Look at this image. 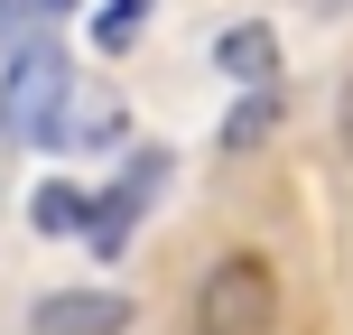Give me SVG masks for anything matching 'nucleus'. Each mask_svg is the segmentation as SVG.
I'll return each mask as SVG.
<instances>
[{
  "instance_id": "f257e3e1",
  "label": "nucleus",
  "mask_w": 353,
  "mask_h": 335,
  "mask_svg": "<svg viewBox=\"0 0 353 335\" xmlns=\"http://www.w3.org/2000/svg\"><path fill=\"white\" fill-rule=\"evenodd\" d=\"M279 326V270L261 251H223L195 280V335H270Z\"/></svg>"
},
{
  "instance_id": "f03ea898",
  "label": "nucleus",
  "mask_w": 353,
  "mask_h": 335,
  "mask_svg": "<svg viewBox=\"0 0 353 335\" xmlns=\"http://www.w3.org/2000/svg\"><path fill=\"white\" fill-rule=\"evenodd\" d=\"M65 93H74L65 56H56V47H28L10 75H0V140H10V149H47V140H56V112H65Z\"/></svg>"
},
{
  "instance_id": "7ed1b4c3",
  "label": "nucleus",
  "mask_w": 353,
  "mask_h": 335,
  "mask_svg": "<svg viewBox=\"0 0 353 335\" xmlns=\"http://www.w3.org/2000/svg\"><path fill=\"white\" fill-rule=\"evenodd\" d=\"M130 131V103L112 84H93V75H74V93H65V112H56V140L47 149H112Z\"/></svg>"
},
{
  "instance_id": "20e7f679",
  "label": "nucleus",
  "mask_w": 353,
  "mask_h": 335,
  "mask_svg": "<svg viewBox=\"0 0 353 335\" xmlns=\"http://www.w3.org/2000/svg\"><path fill=\"white\" fill-rule=\"evenodd\" d=\"M121 326H130L121 289H56L28 307V335H121Z\"/></svg>"
},
{
  "instance_id": "39448f33",
  "label": "nucleus",
  "mask_w": 353,
  "mask_h": 335,
  "mask_svg": "<svg viewBox=\"0 0 353 335\" xmlns=\"http://www.w3.org/2000/svg\"><path fill=\"white\" fill-rule=\"evenodd\" d=\"M159 177H168V159H159V149H149V159H130V177H121V186H112V195H93L84 242H93V251H121V242H130V224H140V205L159 195Z\"/></svg>"
},
{
  "instance_id": "423d86ee",
  "label": "nucleus",
  "mask_w": 353,
  "mask_h": 335,
  "mask_svg": "<svg viewBox=\"0 0 353 335\" xmlns=\"http://www.w3.org/2000/svg\"><path fill=\"white\" fill-rule=\"evenodd\" d=\"M214 66H223L242 93H270V75H279V28H261V19H232V28L214 37Z\"/></svg>"
},
{
  "instance_id": "0eeeda50",
  "label": "nucleus",
  "mask_w": 353,
  "mask_h": 335,
  "mask_svg": "<svg viewBox=\"0 0 353 335\" xmlns=\"http://www.w3.org/2000/svg\"><path fill=\"white\" fill-rule=\"evenodd\" d=\"M37 233H56V242H65V233H74V242H84V224H93V205H84V195H74V186H37Z\"/></svg>"
},
{
  "instance_id": "6e6552de",
  "label": "nucleus",
  "mask_w": 353,
  "mask_h": 335,
  "mask_svg": "<svg viewBox=\"0 0 353 335\" xmlns=\"http://www.w3.org/2000/svg\"><path fill=\"white\" fill-rule=\"evenodd\" d=\"M270 122H279V103H270V93H242V103H232V122H223V149H251Z\"/></svg>"
},
{
  "instance_id": "1a4fd4ad",
  "label": "nucleus",
  "mask_w": 353,
  "mask_h": 335,
  "mask_svg": "<svg viewBox=\"0 0 353 335\" xmlns=\"http://www.w3.org/2000/svg\"><path fill=\"white\" fill-rule=\"evenodd\" d=\"M140 28H149V0H112V10H103V47H112V56H121Z\"/></svg>"
},
{
  "instance_id": "9d476101",
  "label": "nucleus",
  "mask_w": 353,
  "mask_h": 335,
  "mask_svg": "<svg viewBox=\"0 0 353 335\" xmlns=\"http://www.w3.org/2000/svg\"><path fill=\"white\" fill-rule=\"evenodd\" d=\"M335 122H344V149H353V84H344V112H335Z\"/></svg>"
},
{
  "instance_id": "9b49d317",
  "label": "nucleus",
  "mask_w": 353,
  "mask_h": 335,
  "mask_svg": "<svg viewBox=\"0 0 353 335\" xmlns=\"http://www.w3.org/2000/svg\"><path fill=\"white\" fill-rule=\"evenodd\" d=\"M28 10H47V19H56V10H74V0H28Z\"/></svg>"
}]
</instances>
